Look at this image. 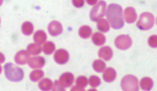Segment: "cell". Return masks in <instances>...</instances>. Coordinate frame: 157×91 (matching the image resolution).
I'll list each match as a JSON object with an SVG mask.
<instances>
[{"label": "cell", "instance_id": "30bf717a", "mask_svg": "<svg viewBox=\"0 0 157 91\" xmlns=\"http://www.w3.org/2000/svg\"><path fill=\"white\" fill-rule=\"evenodd\" d=\"M124 17L125 21L128 23L135 22L137 18L135 9L132 7H127L124 10Z\"/></svg>", "mask_w": 157, "mask_h": 91}, {"label": "cell", "instance_id": "484cf974", "mask_svg": "<svg viewBox=\"0 0 157 91\" xmlns=\"http://www.w3.org/2000/svg\"><path fill=\"white\" fill-rule=\"evenodd\" d=\"M88 83V79L84 76L79 77L77 78L76 81V85L84 90V88L87 85Z\"/></svg>", "mask_w": 157, "mask_h": 91}, {"label": "cell", "instance_id": "603a6c76", "mask_svg": "<svg viewBox=\"0 0 157 91\" xmlns=\"http://www.w3.org/2000/svg\"><path fill=\"white\" fill-rule=\"evenodd\" d=\"M93 67L94 70L98 73H101L106 68L105 63L101 59H97L94 62Z\"/></svg>", "mask_w": 157, "mask_h": 91}, {"label": "cell", "instance_id": "1f68e13d", "mask_svg": "<svg viewBox=\"0 0 157 91\" xmlns=\"http://www.w3.org/2000/svg\"><path fill=\"white\" fill-rule=\"evenodd\" d=\"M85 90H84L82 89L76 85L75 86H74L71 88V91H74V90H78V91H84Z\"/></svg>", "mask_w": 157, "mask_h": 91}, {"label": "cell", "instance_id": "8fae6325", "mask_svg": "<svg viewBox=\"0 0 157 91\" xmlns=\"http://www.w3.org/2000/svg\"><path fill=\"white\" fill-rule=\"evenodd\" d=\"M74 79V76L71 73L65 72L61 75L59 81L63 86L67 88L72 85Z\"/></svg>", "mask_w": 157, "mask_h": 91}, {"label": "cell", "instance_id": "5b68a950", "mask_svg": "<svg viewBox=\"0 0 157 91\" xmlns=\"http://www.w3.org/2000/svg\"><path fill=\"white\" fill-rule=\"evenodd\" d=\"M121 85L123 91L139 90L138 79L136 77L132 75L124 76L121 80Z\"/></svg>", "mask_w": 157, "mask_h": 91}, {"label": "cell", "instance_id": "e575fe53", "mask_svg": "<svg viewBox=\"0 0 157 91\" xmlns=\"http://www.w3.org/2000/svg\"><path fill=\"white\" fill-rule=\"evenodd\" d=\"M2 66H1L0 65V74L2 72Z\"/></svg>", "mask_w": 157, "mask_h": 91}, {"label": "cell", "instance_id": "d6a6232c", "mask_svg": "<svg viewBox=\"0 0 157 91\" xmlns=\"http://www.w3.org/2000/svg\"><path fill=\"white\" fill-rule=\"evenodd\" d=\"M5 60V57L4 55L0 52V63H3Z\"/></svg>", "mask_w": 157, "mask_h": 91}, {"label": "cell", "instance_id": "ba28073f", "mask_svg": "<svg viewBox=\"0 0 157 91\" xmlns=\"http://www.w3.org/2000/svg\"><path fill=\"white\" fill-rule=\"evenodd\" d=\"M30 54L25 50H21L18 51L15 55L14 60L17 64L24 65L28 62L30 59Z\"/></svg>", "mask_w": 157, "mask_h": 91}, {"label": "cell", "instance_id": "d6986e66", "mask_svg": "<svg viewBox=\"0 0 157 91\" xmlns=\"http://www.w3.org/2000/svg\"><path fill=\"white\" fill-rule=\"evenodd\" d=\"M27 51L30 55H36L40 54L42 48L40 45L31 43L29 44L27 47Z\"/></svg>", "mask_w": 157, "mask_h": 91}, {"label": "cell", "instance_id": "9c48e42d", "mask_svg": "<svg viewBox=\"0 0 157 91\" xmlns=\"http://www.w3.org/2000/svg\"><path fill=\"white\" fill-rule=\"evenodd\" d=\"M48 30L51 35L52 36H56L62 32V26L59 22L54 21L51 22L48 25Z\"/></svg>", "mask_w": 157, "mask_h": 91}, {"label": "cell", "instance_id": "f546056e", "mask_svg": "<svg viewBox=\"0 0 157 91\" xmlns=\"http://www.w3.org/2000/svg\"><path fill=\"white\" fill-rule=\"evenodd\" d=\"M72 2L74 6L77 8H80L82 7L84 4V0H72Z\"/></svg>", "mask_w": 157, "mask_h": 91}, {"label": "cell", "instance_id": "7402d4cb", "mask_svg": "<svg viewBox=\"0 0 157 91\" xmlns=\"http://www.w3.org/2000/svg\"><path fill=\"white\" fill-rule=\"evenodd\" d=\"M21 29L23 34L29 36L33 32V26L31 22L25 21L22 24Z\"/></svg>", "mask_w": 157, "mask_h": 91}, {"label": "cell", "instance_id": "cb8c5ba5", "mask_svg": "<svg viewBox=\"0 0 157 91\" xmlns=\"http://www.w3.org/2000/svg\"><path fill=\"white\" fill-rule=\"evenodd\" d=\"M42 50L44 53L46 55L52 54L55 49L54 44L51 41H47L43 45Z\"/></svg>", "mask_w": 157, "mask_h": 91}, {"label": "cell", "instance_id": "ac0fdd59", "mask_svg": "<svg viewBox=\"0 0 157 91\" xmlns=\"http://www.w3.org/2000/svg\"><path fill=\"white\" fill-rule=\"evenodd\" d=\"M53 83L52 81L48 78L42 79L39 83L40 89L43 91H49L52 89Z\"/></svg>", "mask_w": 157, "mask_h": 91}, {"label": "cell", "instance_id": "d590c367", "mask_svg": "<svg viewBox=\"0 0 157 91\" xmlns=\"http://www.w3.org/2000/svg\"><path fill=\"white\" fill-rule=\"evenodd\" d=\"M0 22H1V20H0Z\"/></svg>", "mask_w": 157, "mask_h": 91}, {"label": "cell", "instance_id": "7c38bea8", "mask_svg": "<svg viewBox=\"0 0 157 91\" xmlns=\"http://www.w3.org/2000/svg\"><path fill=\"white\" fill-rule=\"evenodd\" d=\"M30 67L33 69L42 68L44 65L45 60L44 58L40 56L30 58L28 62Z\"/></svg>", "mask_w": 157, "mask_h": 91}, {"label": "cell", "instance_id": "f1b7e54d", "mask_svg": "<svg viewBox=\"0 0 157 91\" xmlns=\"http://www.w3.org/2000/svg\"><path fill=\"white\" fill-rule=\"evenodd\" d=\"M52 90L53 91H64V88L59 83V81L56 80L53 84Z\"/></svg>", "mask_w": 157, "mask_h": 91}, {"label": "cell", "instance_id": "e0dca14e", "mask_svg": "<svg viewBox=\"0 0 157 91\" xmlns=\"http://www.w3.org/2000/svg\"><path fill=\"white\" fill-rule=\"evenodd\" d=\"M153 82L152 79L148 77L142 78L140 83V86L141 89L145 91L150 90L153 85Z\"/></svg>", "mask_w": 157, "mask_h": 91}, {"label": "cell", "instance_id": "2e32d148", "mask_svg": "<svg viewBox=\"0 0 157 91\" xmlns=\"http://www.w3.org/2000/svg\"><path fill=\"white\" fill-rule=\"evenodd\" d=\"M92 40L95 45L100 46L104 44L106 41V38L102 33L97 32L92 35Z\"/></svg>", "mask_w": 157, "mask_h": 91}, {"label": "cell", "instance_id": "6da1fadb", "mask_svg": "<svg viewBox=\"0 0 157 91\" xmlns=\"http://www.w3.org/2000/svg\"><path fill=\"white\" fill-rule=\"evenodd\" d=\"M106 16L113 28L118 29L124 26L122 8L120 5L115 3L109 4L107 8Z\"/></svg>", "mask_w": 157, "mask_h": 91}, {"label": "cell", "instance_id": "8992f818", "mask_svg": "<svg viewBox=\"0 0 157 91\" xmlns=\"http://www.w3.org/2000/svg\"><path fill=\"white\" fill-rule=\"evenodd\" d=\"M114 44L116 47L121 50L128 49L132 44V40L130 37L126 35H121L115 39Z\"/></svg>", "mask_w": 157, "mask_h": 91}, {"label": "cell", "instance_id": "836d02e7", "mask_svg": "<svg viewBox=\"0 0 157 91\" xmlns=\"http://www.w3.org/2000/svg\"><path fill=\"white\" fill-rule=\"evenodd\" d=\"M3 0H0V6L2 5Z\"/></svg>", "mask_w": 157, "mask_h": 91}, {"label": "cell", "instance_id": "5bb4252c", "mask_svg": "<svg viewBox=\"0 0 157 91\" xmlns=\"http://www.w3.org/2000/svg\"><path fill=\"white\" fill-rule=\"evenodd\" d=\"M117 76L115 70L112 67L107 68L103 74L104 80L107 82H111L114 81Z\"/></svg>", "mask_w": 157, "mask_h": 91}, {"label": "cell", "instance_id": "277c9868", "mask_svg": "<svg viewBox=\"0 0 157 91\" xmlns=\"http://www.w3.org/2000/svg\"><path fill=\"white\" fill-rule=\"evenodd\" d=\"M106 7V2L100 0L96 5L93 7L90 14V20L97 22L101 19L105 15Z\"/></svg>", "mask_w": 157, "mask_h": 91}, {"label": "cell", "instance_id": "52a82bcc", "mask_svg": "<svg viewBox=\"0 0 157 91\" xmlns=\"http://www.w3.org/2000/svg\"><path fill=\"white\" fill-rule=\"evenodd\" d=\"M54 58L57 63L63 64L66 63L68 61L69 54L66 50L60 49L56 51L54 54Z\"/></svg>", "mask_w": 157, "mask_h": 91}, {"label": "cell", "instance_id": "44dd1931", "mask_svg": "<svg viewBox=\"0 0 157 91\" xmlns=\"http://www.w3.org/2000/svg\"><path fill=\"white\" fill-rule=\"evenodd\" d=\"M92 33L91 28L87 25H83L81 26L79 30V34L80 36L83 39L89 38Z\"/></svg>", "mask_w": 157, "mask_h": 91}, {"label": "cell", "instance_id": "3957f363", "mask_svg": "<svg viewBox=\"0 0 157 91\" xmlns=\"http://www.w3.org/2000/svg\"><path fill=\"white\" fill-rule=\"evenodd\" d=\"M154 23V15L149 12H145L140 15L136 25L140 29L147 30L151 28Z\"/></svg>", "mask_w": 157, "mask_h": 91}, {"label": "cell", "instance_id": "4316f807", "mask_svg": "<svg viewBox=\"0 0 157 91\" xmlns=\"http://www.w3.org/2000/svg\"><path fill=\"white\" fill-rule=\"evenodd\" d=\"M90 85L93 87H96L99 86L101 83L100 78L95 75L91 76L89 80Z\"/></svg>", "mask_w": 157, "mask_h": 91}, {"label": "cell", "instance_id": "ffe728a7", "mask_svg": "<svg viewBox=\"0 0 157 91\" xmlns=\"http://www.w3.org/2000/svg\"><path fill=\"white\" fill-rule=\"evenodd\" d=\"M97 28L101 32L105 33L109 31L110 26L107 21L105 19L102 18L98 21Z\"/></svg>", "mask_w": 157, "mask_h": 91}, {"label": "cell", "instance_id": "83f0119b", "mask_svg": "<svg viewBox=\"0 0 157 91\" xmlns=\"http://www.w3.org/2000/svg\"><path fill=\"white\" fill-rule=\"evenodd\" d=\"M149 45L152 47L156 48L157 47V36L156 35L150 36L148 41Z\"/></svg>", "mask_w": 157, "mask_h": 91}, {"label": "cell", "instance_id": "7a4b0ae2", "mask_svg": "<svg viewBox=\"0 0 157 91\" xmlns=\"http://www.w3.org/2000/svg\"><path fill=\"white\" fill-rule=\"evenodd\" d=\"M4 67L5 75L9 80L18 82L23 78L24 73L23 70L13 63H6Z\"/></svg>", "mask_w": 157, "mask_h": 91}, {"label": "cell", "instance_id": "d4e9b609", "mask_svg": "<svg viewBox=\"0 0 157 91\" xmlns=\"http://www.w3.org/2000/svg\"><path fill=\"white\" fill-rule=\"evenodd\" d=\"M44 74V72L41 70H35L31 73L29 75V78L32 81L36 82L42 78Z\"/></svg>", "mask_w": 157, "mask_h": 91}, {"label": "cell", "instance_id": "4dcf8cb0", "mask_svg": "<svg viewBox=\"0 0 157 91\" xmlns=\"http://www.w3.org/2000/svg\"><path fill=\"white\" fill-rule=\"evenodd\" d=\"M87 3L89 5L92 6L95 5L98 0H86Z\"/></svg>", "mask_w": 157, "mask_h": 91}, {"label": "cell", "instance_id": "4fadbf2b", "mask_svg": "<svg viewBox=\"0 0 157 91\" xmlns=\"http://www.w3.org/2000/svg\"><path fill=\"white\" fill-rule=\"evenodd\" d=\"M99 57L105 61L109 60L113 55L112 50L109 47L104 46L101 47L98 52Z\"/></svg>", "mask_w": 157, "mask_h": 91}, {"label": "cell", "instance_id": "9a60e30c", "mask_svg": "<svg viewBox=\"0 0 157 91\" xmlns=\"http://www.w3.org/2000/svg\"><path fill=\"white\" fill-rule=\"evenodd\" d=\"M47 36L45 32L42 30L36 31L33 36V40L35 43L39 45L43 44L46 40Z\"/></svg>", "mask_w": 157, "mask_h": 91}]
</instances>
